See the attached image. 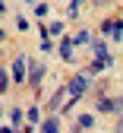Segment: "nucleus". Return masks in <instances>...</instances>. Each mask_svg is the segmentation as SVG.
Here are the masks:
<instances>
[{
    "instance_id": "obj_17",
    "label": "nucleus",
    "mask_w": 123,
    "mask_h": 133,
    "mask_svg": "<svg viewBox=\"0 0 123 133\" xmlns=\"http://www.w3.org/2000/svg\"><path fill=\"white\" fill-rule=\"evenodd\" d=\"M0 133H16V130L13 127H0Z\"/></svg>"
},
{
    "instance_id": "obj_13",
    "label": "nucleus",
    "mask_w": 123,
    "mask_h": 133,
    "mask_svg": "<svg viewBox=\"0 0 123 133\" xmlns=\"http://www.w3.org/2000/svg\"><path fill=\"white\" fill-rule=\"evenodd\" d=\"M10 121H13V124H16V127H19V124H22V121H25V114H22V111H19V108H13V111H10Z\"/></svg>"
},
{
    "instance_id": "obj_1",
    "label": "nucleus",
    "mask_w": 123,
    "mask_h": 133,
    "mask_svg": "<svg viewBox=\"0 0 123 133\" xmlns=\"http://www.w3.org/2000/svg\"><path fill=\"white\" fill-rule=\"evenodd\" d=\"M66 92H69L66 108H73V102H76V98H82L85 92H89V76H73V79L66 82ZM66 108H63V111H66Z\"/></svg>"
},
{
    "instance_id": "obj_15",
    "label": "nucleus",
    "mask_w": 123,
    "mask_h": 133,
    "mask_svg": "<svg viewBox=\"0 0 123 133\" xmlns=\"http://www.w3.org/2000/svg\"><path fill=\"white\" fill-rule=\"evenodd\" d=\"M6 86H10V79H6V70L0 66V92H6Z\"/></svg>"
},
{
    "instance_id": "obj_18",
    "label": "nucleus",
    "mask_w": 123,
    "mask_h": 133,
    "mask_svg": "<svg viewBox=\"0 0 123 133\" xmlns=\"http://www.w3.org/2000/svg\"><path fill=\"white\" fill-rule=\"evenodd\" d=\"M117 133H123V117H120V121H117Z\"/></svg>"
},
{
    "instance_id": "obj_14",
    "label": "nucleus",
    "mask_w": 123,
    "mask_h": 133,
    "mask_svg": "<svg viewBox=\"0 0 123 133\" xmlns=\"http://www.w3.org/2000/svg\"><path fill=\"white\" fill-rule=\"evenodd\" d=\"M47 35H63V22H50L47 25Z\"/></svg>"
},
{
    "instance_id": "obj_9",
    "label": "nucleus",
    "mask_w": 123,
    "mask_h": 133,
    "mask_svg": "<svg viewBox=\"0 0 123 133\" xmlns=\"http://www.w3.org/2000/svg\"><path fill=\"white\" fill-rule=\"evenodd\" d=\"M73 44H92V32H76V35H73Z\"/></svg>"
},
{
    "instance_id": "obj_6",
    "label": "nucleus",
    "mask_w": 123,
    "mask_h": 133,
    "mask_svg": "<svg viewBox=\"0 0 123 133\" xmlns=\"http://www.w3.org/2000/svg\"><path fill=\"white\" fill-rule=\"evenodd\" d=\"M107 66H114V63H107V60H98V57H95L89 66H85V73H89V76H95V73H104Z\"/></svg>"
},
{
    "instance_id": "obj_19",
    "label": "nucleus",
    "mask_w": 123,
    "mask_h": 133,
    "mask_svg": "<svg viewBox=\"0 0 123 133\" xmlns=\"http://www.w3.org/2000/svg\"><path fill=\"white\" fill-rule=\"evenodd\" d=\"M0 41H3V29H0Z\"/></svg>"
},
{
    "instance_id": "obj_5",
    "label": "nucleus",
    "mask_w": 123,
    "mask_h": 133,
    "mask_svg": "<svg viewBox=\"0 0 123 133\" xmlns=\"http://www.w3.org/2000/svg\"><path fill=\"white\" fill-rule=\"evenodd\" d=\"M92 48H95V57H98V60L114 63V57H111V51H107V44H104V41H92Z\"/></svg>"
},
{
    "instance_id": "obj_2",
    "label": "nucleus",
    "mask_w": 123,
    "mask_h": 133,
    "mask_svg": "<svg viewBox=\"0 0 123 133\" xmlns=\"http://www.w3.org/2000/svg\"><path fill=\"white\" fill-rule=\"evenodd\" d=\"M44 73H47V66H44V63H38V60H32V70H28V86H32V89H38V86H41V79H44Z\"/></svg>"
},
{
    "instance_id": "obj_8",
    "label": "nucleus",
    "mask_w": 123,
    "mask_h": 133,
    "mask_svg": "<svg viewBox=\"0 0 123 133\" xmlns=\"http://www.w3.org/2000/svg\"><path fill=\"white\" fill-rule=\"evenodd\" d=\"M41 133H60V121H57V117H47V121L41 124Z\"/></svg>"
},
{
    "instance_id": "obj_7",
    "label": "nucleus",
    "mask_w": 123,
    "mask_h": 133,
    "mask_svg": "<svg viewBox=\"0 0 123 133\" xmlns=\"http://www.w3.org/2000/svg\"><path fill=\"white\" fill-rule=\"evenodd\" d=\"M60 57L63 60H73V38H63L60 41Z\"/></svg>"
},
{
    "instance_id": "obj_16",
    "label": "nucleus",
    "mask_w": 123,
    "mask_h": 133,
    "mask_svg": "<svg viewBox=\"0 0 123 133\" xmlns=\"http://www.w3.org/2000/svg\"><path fill=\"white\" fill-rule=\"evenodd\" d=\"M35 16H47V3H38V6H35Z\"/></svg>"
},
{
    "instance_id": "obj_20",
    "label": "nucleus",
    "mask_w": 123,
    "mask_h": 133,
    "mask_svg": "<svg viewBox=\"0 0 123 133\" xmlns=\"http://www.w3.org/2000/svg\"><path fill=\"white\" fill-rule=\"evenodd\" d=\"M28 3H32V0H28Z\"/></svg>"
},
{
    "instance_id": "obj_10",
    "label": "nucleus",
    "mask_w": 123,
    "mask_h": 133,
    "mask_svg": "<svg viewBox=\"0 0 123 133\" xmlns=\"http://www.w3.org/2000/svg\"><path fill=\"white\" fill-rule=\"evenodd\" d=\"M25 121H28V124L35 127V124H38V121H41V111H38V108H35V105H32V108L25 111Z\"/></svg>"
},
{
    "instance_id": "obj_12",
    "label": "nucleus",
    "mask_w": 123,
    "mask_h": 133,
    "mask_svg": "<svg viewBox=\"0 0 123 133\" xmlns=\"http://www.w3.org/2000/svg\"><path fill=\"white\" fill-rule=\"evenodd\" d=\"M76 127H79V130H89V127H95V117H89V114H82V117L76 121Z\"/></svg>"
},
{
    "instance_id": "obj_3",
    "label": "nucleus",
    "mask_w": 123,
    "mask_h": 133,
    "mask_svg": "<svg viewBox=\"0 0 123 133\" xmlns=\"http://www.w3.org/2000/svg\"><path fill=\"white\" fill-rule=\"evenodd\" d=\"M101 32L120 41V38H123V22H117V19H104V22H101Z\"/></svg>"
},
{
    "instance_id": "obj_4",
    "label": "nucleus",
    "mask_w": 123,
    "mask_h": 133,
    "mask_svg": "<svg viewBox=\"0 0 123 133\" xmlns=\"http://www.w3.org/2000/svg\"><path fill=\"white\" fill-rule=\"evenodd\" d=\"M25 66H28V63H25L22 57L13 63V79H16V82H28V70H25Z\"/></svg>"
},
{
    "instance_id": "obj_11",
    "label": "nucleus",
    "mask_w": 123,
    "mask_h": 133,
    "mask_svg": "<svg viewBox=\"0 0 123 133\" xmlns=\"http://www.w3.org/2000/svg\"><path fill=\"white\" fill-rule=\"evenodd\" d=\"M98 111H120L117 102H111V98H98Z\"/></svg>"
}]
</instances>
